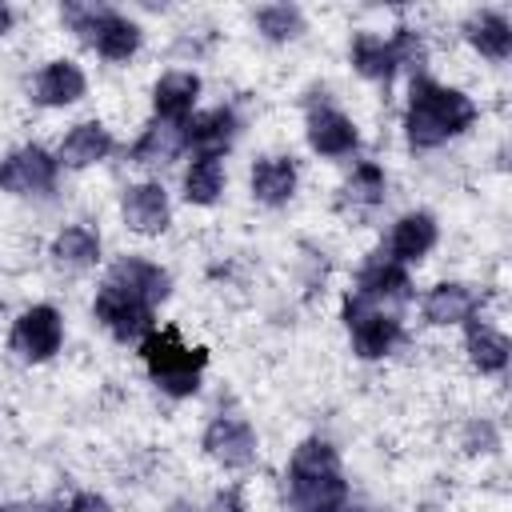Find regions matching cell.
<instances>
[{
    "instance_id": "obj_1",
    "label": "cell",
    "mask_w": 512,
    "mask_h": 512,
    "mask_svg": "<svg viewBox=\"0 0 512 512\" xmlns=\"http://www.w3.org/2000/svg\"><path fill=\"white\" fill-rule=\"evenodd\" d=\"M284 492H288V512H340L348 504L340 452L320 436L300 440L284 476Z\"/></svg>"
},
{
    "instance_id": "obj_2",
    "label": "cell",
    "mask_w": 512,
    "mask_h": 512,
    "mask_svg": "<svg viewBox=\"0 0 512 512\" xmlns=\"http://www.w3.org/2000/svg\"><path fill=\"white\" fill-rule=\"evenodd\" d=\"M476 104L460 88H444L428 76L412 80L408 92V112H404V132L412 148H440L444 140L460 136L464 128L476 124Z\"/></svg>"
},
{
    "instance_id": "obj_3",
    "label": "cell",
    "mask_w": 512,
    "mask_h": 512,
    "mask_svg": "<svg viewBox=\"0 0 512 512\" xmlns=\"http://www.w3.org/2000/svg\"><path fill=\"white\" fill-rule=\"evenodd\" d=\"M140 356L148 364V376L168 392V396H192L200 392V372L208 364L204 348H188L176 328H152L140 344Z\"/></svg>"
},
{
    "instance_id": "obj_4",
    "label": "cell",
    "mask_w": 512,
    "mask_h": 512,
    "mask_svg": "<svg viewBox=\"0 0 512 512\" xmlns=\"http://www.w3.org/2000/svg\"><path fill=\"white\" fill-rule=\"evenodd\" d=\"M60 20L72 32H80L104 60H128L144 40V32L132 16H124L116 8H104V4H64Z\"/></svg>"
},
{
    "instance_id": "obj_5",
    "label": "cell",
    "mask_w": 512,
    "mask_h": 512,
    "mask_svg": "<svg viewBox=\"0 0 512 512\" xmlns=\"http://www.w3.org/2000/svg\"><path fill=\"white\" fill-rule=\"evenodd\" d=\"M344 324H348V332H352V352L364 356V360L388 356V352L400 344V336H404V328H400L396 316L372 308V304L360 300L356 292L344 300Z\"/></svg>"
},
{
    "instance_id": "obj_6",
    "label": "cell",
    "mask_w": 512,
    "mask_h": 512,
    "mask_svg": "<svg viewBox=\"0 0 512 512\" xmlns=\"http://www.w3.org/2000/svg\"><path fill=\"white\" fill-rule=\"evenodd\" d=\"M60 344H64V320H60V312L52 304H32V308H24L16 316V324H12V348L24 360L40 364V360L56 356Z\"/></svg>"
},
{
    "instance_id": "obj_7",
    "label": "cell",
    "mask_w": 512,
    "mask_h": 512,
    "mask_svg": "<svg viewBox=\"0 0 512 512\" xmlns=\"http://www.w3.org/2000/svg\"><path fill=\"white\" fill-rule=\"evenodd\" d=\"M56 168H60V160L48 148L24 144V148H16V152H8L0 160V188L4 192H16V196L48 192L56 184Z\"/></svg>"
},
{
    "instance_id": "obj_8",
    "label": "cell",
    "mask_w": 512,
    "mask_h": 512,
    "mask_svg": "<svg viewBox=\"0 0 512 512\" xmlns=\"http://www.w3.org/2000/svg\"><path fill=\"white\" fill-rule=\"evenodd\" d=\"M92 312H96V320H100L116 340H124V344L152 332V308H148L144 300H136L132 292L116 288V284H104V288L96 292Z\"/></svg>"
},
{
    "instance_id": "obj_9",
    "label": "cell",
    "mask_w": 512,
    "mask_h": 512,
    "mask_svg": "<svg viewBox=\"0 0 512 512\" xmlns=\"http://www.w3.org/2000/svg\"><path fill=\"white\" fill-rule=\"evenodd\" d=\"M204 452L224 468H248L256 460V432L240 416H216L204 428Z\"/></svg>"
},
{
    "instance_id": "obj_10",
    "label": "cell",
    "mask_w": 512,
    "mask_h": 512,
    "mask_svg": "<svg viewBox=\"0 0 512 512\" xmlns=\"http://www.w3.org/2000/svg\"><path fill=\"white\" fill-rule=\"evenodd\" d=\"M356 296L360 300H368L372 308L376 304H404L408 296H412V280H408V272H404V264H396V260H388V256H372L364 268H360V276H356Z\"/></svg>"
},
{
    "instance_id": "obj_11",
    "label": "cell",
    "mask_w": 512,
    "mask_h": 512,
    "mask_svg": "<svg viewBox=\"0 0 512 512\" xmlns=\"http://www.w3.org/2000/svg\"><path fill=\"white\" fill-rule=\"evenodd\" d=\"M308 144L320 156H348L360 144V132L340 108L320 104V108L308 112Z\"/></svg>"
},
{
    "instance_id": "obj_12",
    "label": "cell",
    "mask_w": 512,
    "mask_h": 512,
    "mask_svg": "<svg viewBox=\"0 0 512 512\" xmlns=\"http://www.w3.org/2000/svg\"><path fill=\"white\" fill-rule=\"evenodd\" d=\"M168 216H172V208H168V192H164L160 184L144 180V184H132V188L124 192V224H128L132 232H140V236H160V232L168 228Z\"/></svg>"
},
{
    "instance_id": "obj_13",
    "label": "cell",
    "mask_w": 512,
    "mask_h": 512,
    "mask_svg": "<svg viewBox=\"0 0 512 512\" xmlns=\"http://www.w3.org/2000/svg\"><path fill=\"white\" fill-rule=\"evenodd\" d=\"M108 284L132 292V296L144 300L148 308H156L160 300H168V288H172L168 272H164L160 264H152V260H140V256H124V260H116V268L108 272Z\"/></svg>"
},
{
    "instance_id": "obj_14",
    "label": "cell",
    "mask_w": 512,
    "mask_h": 512,
    "mask_svg": "<svg viewBox=\"0 0 512 512\" xmlns=\"http://www.w3.org/2000/svg\"><path fill=\"white\" fill-rule=\"evenodd\" d=\"M240 120L232 108H208V112H196L192 120H184V148H196L200 156H220L232 136H236Z\"/></svg>"
},
{
    "instance_id": "obj_15",
    "label": "cell",
    "mask_w": 512,
    "mask_h": 512,
    "mask_svg": "<svg viewBox=\"0 0 512 512\" xmlns=\"http://www.w3.org/2000/svg\"><path fill=\"white\" fill-rule=\"evenodd\" d=\"M84 96V72L72 60H48L32 80V100L44 108H64Z\"/></svg>"
},
{
    "instance_id": "obj_16",
    "label": "cell",
    "mask_w": 512,
    "mask_h": 512,
    "mask_svg": "<svg viewBox=\"0 0 512 512\" xmlns=\"http://www.w3.org/2000/svg\"><path fill=\"white\" fill-rule=\"evenodd\" d=\"M200 96V76L196 72H164L152 88V108H156V120H168V124H184L192 104Z\"/></svg>"
},
{
    "instance_id": "obj_17",
    "label": "cell",
    "mask_w": 512,
    "mask_h": 512,
    "mask_svg": "<svg viewBox=\"0 0 512 512\" xmlns=\"http://www.w3.org/2000/svg\"><path fill=\"white\" fill-rule=\"evenodd\" d=\"M436 244V220L428 212H404L396 224H392V236H388V260L396 264H412L420 256H428Z\"/></svg>"
},
{
    "instance_id": "obj_18",
    "label": "cell",
    "mask_w": 512,
    "mask_h": 512,
    "mask_svg": "<svg viewBox=\"0 0 512 512\" xmlns=\"http://www.w3.org/2000/svg\"><path fill=\"white\" fill-rule=\"evenodd\" d=\"M296 192V160L292 156H264L252 164V196L268 208L288 204Z\"/></svg>"
},
{
    "instance_id": "obj_19",
    "label": "cell",
    "mask_w": 512,
    "mask_h": 512,
    "mask_svg": "<svg viewBox=\"0 0 512 512\" xmlns=\"http://www.w3.org/2000/svg\"><path fill=\"white\" fill-rule=\"evenodd\" d=\"M480 308V292L468 288V284H436L428 296H424V320L428 324H460V320H472V312Z\"/></svg>"
},
{
    "instance_id": "obj_20",
    "label": "cell",
    "mask_w": 512,
    "mask_h": 512,
    "mask_svg": "<svg viewBox=\"0 0 512 512\" xmlns=\"http://www.w3.org/2000/svg\"><path fill=\"white\" fill-rule=\"evenodd\" d=\"M464 36H468V44H472L484 60H508V52H512V24H508V16L496 12V8H484V12L468 16Z\"/></svg>"
},
{
    "instance_id": "obj_21",
    "label": "cell",
    "mask_w": 512,
    "mask_h": 512,
    "mask_svg": "<svg viewBox=\"0 0 512 512\" xmlns=\"http://www.w3.org/2000/svg\"><path fill=\"white\" fill-rule=\"evenodd\" d=\"M112 148H116L112 132H108L100 120H84V124H76V128L64 136V144H60V160H64L68 168H88V164L104 160Z\"/></svg>"
},
{
    "instance_id": "obj_22",
    "label": "cell",
    "mask_w": 512,
    "mask_h": 512,
    "mask_svg": "<svg viewBox=\"0 0 512 512\" xmlns=\"http://www.w3.org/2000/svg\"><path fill=\"white\" fill-rule=\"evenodd\" d=\"M348 56H352V68H356L360 76L376 80V84H388V80L396 76V68H400V60H396V52H392V40H384V36H376V32H360V36L352 40Z\"/></svg>"
},
{
    "instance_id": "obj_23",
    "label": "cell",
    "mask_w": 512,
    "mask_h": 512,
    "mask_svg": "<svg viewBox=\"0 0 512 512\" xmlns=\"http://www.w3.org/2000/svg\"><path fill=\"white\" fill-rule=\"evenodd\" d=\"M180 148H184V124L156 120L140 132V140L128 148V156H132V164H168Z\"/></svg>"
},
{
    "instance_id": "obj_24",
    "label": "cell",
    "mask_w": 512,
    "mask_h": 512,
    "mask_svg": "<svg viewBox=\"0 0 512 512\" xmlns=\"http://www.w3.org/2000/svg\"><path fill=\"white\" fill-rule=\"evenodd\" d=\"M464 348H468V360H472V368H480V372H504V364H508V336L504 332H496V328H488V324H480V320H472L468 324V336H464Z\"/></svg>"
},
{
    "instance_id": "obj_25",
    "label": "cell",
    "mask_w": 512,
    "mask_h": 512,
    "mask_svg": "<svg viewBox=\"0 0 512 512\" xmlns=\"http://www.w3.org/2000/svg\"><path fill=\"white\" fill-rule=\"evenodd\" d=\"M52 256H56L60 264H68V268H88V264H96V260H100V236H96V228H88V224H68V228H60L56 240H52Z\"/></svg>"
},
{
    "instance_id": "obj_26",
    "label": "cell",
    "mask_w": 512,
    "mask_h": 512,
    "mask_svg": "<svg viewBox=\"0 0 512 512\" xmlns=\"http://www.w3.org/2000/svg\"><path fill=\"white\" fill-rule=\"evenodd\" d=\"M224 192V164L220 156H196L184 172V196L188 204H216V196Z\"/></svg>"
},
{
    "instance_id": "obj_27",
    "label": "cell",
    "mask_w": 512,
    "mask_h": 512,
    "mask_svg": "<svg viewBox=\"0 0 512 512\" xmlns=\"http://www.w3.org/2000/svg\"><path fill=\"white\" fill-rule=\"evenodd\" d=\"M256 28L268 40L284 44V40H296L304 32V12L296 4H264V8H256Z\"/></svg>"
},
{
    "instance_id": "obj_28",
    "label": "cell",
    "mask_w": 512,
    "mask_h": 512,
    "mask_svg": "<svg viewBox=\"0 0 512 512\" xmlns=\"http://www.w3.org/2000/svg\"><path fill=\"white\" fill-rule=\"evenodd\" d=\"M344 200H352V204H360V208L380 204V200H384V168L372 164V160L356 164V172L344 180Z\"/></svg>"
},
{
    "instance_id": "obj_29",
    "label": "cell",
    "mask_w": 512,
    "mask_h": 512,
    "mask_svg": "<svg viewBox=\"0 0 512 512\" xmlns=\"http://www.w3.org/2000/svg\"><path fill=\"white\" fill-rule=\"evenodd\" d=\"M392 52H396L400 64H420L424 60V44H420L416 28H396L392 32Z\"/></svg>"
},
{
    "instance_id": "obj_30",
    "label": "cell",
    "mask_w": 512,
    "mask_h": 512,
    "mask_svg": "<svg viewBox=\"0 0 512 512\" xmlns=\"http://www.w3.org/2000/svg\"><path fill=\"white\" fill-rule=\"evenodd\" d=\"M500 444V432L488 424V420H472L468 432H464V448L468 452H492Z\"/></svg>"
},
{
    "instance_id": "obj_31",
    "label": "cell",
    "mask_w": 512,
    "mask_h": 512,
    "mask_svg": "<svg viewBox=\"0 0 512 512\" xmlns=\"http://www.w3.org/2000/svg\"><path fill=\"white\" fill-rule=\"evenodd\" d=\"M64 512H112V504H108L100 492H76Z\"/></svg>"
},
{
    "instance_id": "obj_32",
    "label": "cell",
    "mask_w": 512,
    "mask_h": 512,
    "mask_svg": "<svg viewBox=\"0 0 512 512\" xmlns=\"http://www.w3.org/2000/svg\"><path fill=\"white\" fill-rule=\"evenodd\" d=\"M212 512H248V508H244V492H240L236 484H232V488H224V492H216Z\"/></svg>"
},
{
    "instance_id": "obj_33",
    "label": "cell",
    "mask_w": 512,
    "mask_h": 512,
    "mask_svg": "<svg viewBox=\"0 0 512 512\" xmlns=\"http://www.w3.org/2000/svg\"><path fill=\"white\" fill-rule=\"evenodd\" d=\"M8 28H12V8H8V4H0V36H4Z\"/></svg>"
},
{
    "instance_id": "obj_34",
    "label": "cell",
    "mask_w": 512,
    "mask_h": 512,
    "mask_svg": "<svg viewBox=\"0 0 512 512\" xmlns=\"http://www.w3.org/2000/svg\"><path fill=\"white\" fill-rule=\"evenodd\" d=\"M340 512H368V508H364V504H344Z\"/></svg>"
},
{
    "instance_id": "obj_35",
    "label": "cell",
    "mask_w": 512,
    "mask_h": 512,
    "mask_svg": "<svg viewBox=\"0 0 512 512\" xmlns=\"http://www.w3.org/2000/svg\"><path fill=\"white\" fill-rule=\"evenodd\" d=\"M172 512H196V508H192V504H176Z\"/></svg>"
}]
</instances>
